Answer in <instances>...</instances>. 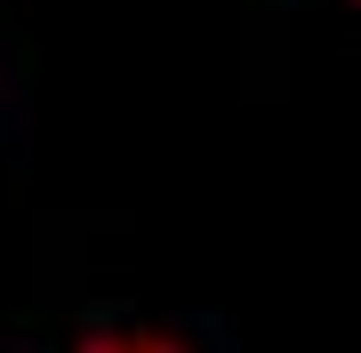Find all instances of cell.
<instances>
[{"instance_id":"obj_1","label":"cell","mask_w":361,"mask_h":353,"mask_svg":"<svg viewBox=\"0 0 361 353\" xmlns=\"http://www.w3.org/2000/svg\"><path fill=\"white\" fill-rule=\"evenodd\" d=\"M73 353H193L177 329H153V321H113V329H89Z\"/></svg>"}]
</instances>
